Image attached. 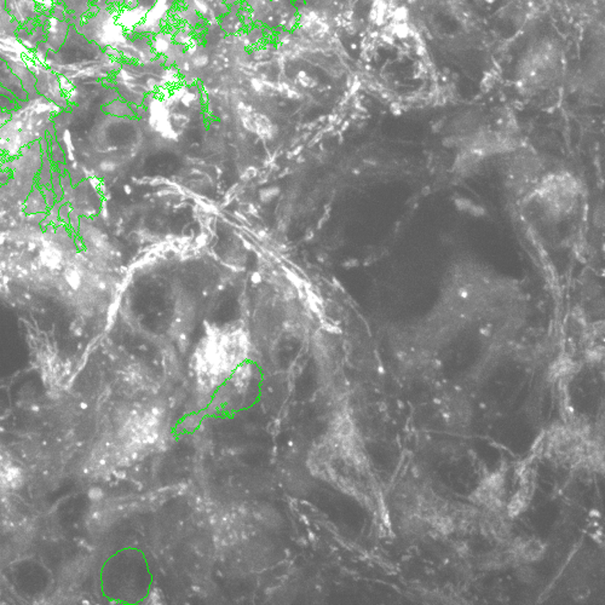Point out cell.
I'll return each instance as SVG.
<instances>
[{"instance_id": "obj_15", "label": "cell", "mask_w": 605, "mask_h": 605, "mask_svg": "<svg viewBox=\"0 0 605 605\" xmlns=\"http://www.w3.org/2000/svg\"><path fill=\"white\" fill-rule=\"evenodd\" d=\"M40 189H42V195H44L45 202H47V205L49 206V209H50L51 206L56 204V195H55V193L52 191L51 186H42Z\"/></svg>"}, {"instance_id": "obj_14", "label": "cell", "mask_w": 605, "mask_h": 605, "mask_svg": "<svg viewBox=\"0 0 605 605\" xmlns=\"http://www.w3.org/2000/svg\"><path fill=\"white\" fill-rule=\"evenodd\" d=\"M70 211H72V205H70V204L63 202V204L60 206V210H58V219H60V224H63V225H67V227H68V224H70Z\"/></svg>"}, {"instance_id": "obj_5", "label": "cell", "mask_w": 605, "mask_h": 605, "mask_svg": "<svg viewBox=\"0 0 605 605\" xmlns=\"http://www.w3.org/2000/svg\"><path fill=\"white\" fill-rule=\"evenodd\" d=\"M49 206L45 202L40 186L34 184L32 191H29V195L24 202V213L26 216H32L35 213H47Z\"/></svg>"}, {"instance_id": "obj_8", "label": "cell", "mask_w": 605, "mask_h": 605, "mask_svg": "<svg viewBox=\"0 0 605 605\" xmlns=\"http://www.w3.org/2000/svg\"><path fill=\"white\" fill-rule=\"evenodd\" d=\"M52 172H54V163L49 153L42 154V166L35 178V184L38 186H50L51 183Z\"/></svg>"}, {"instance_id": "obj_13", "label": "cell", "mask_w": 605, "mask_h": 605, "mask_svg": "<svg viewBox=\"0 0 605 605\" xmlns=\"http://www.w3.org/2000/svg\"><path fill=\"white\" fill-rule=\"evenodd\" d=\"M80 219H81V216H80L76 211L72 209L70 213V224H68V228H70V232L73 234V236H75V235H79Z\"/></svg>"}, {"instance_id": "obj_11", "label": "cell", "mask_w": 605, "mask_h": 605, "mask_svg": "<svg viewBox=\"0 0 605 605\" xmlns=\"http://www.w3.org/2000/svg\"><path fill=\"white\" fill-rule=\"evenodd\" d=\"M280 195L279 186H268L259 191V199L263 204H269Z\"/></svg>"}, {"instance_id": "obj_10", "label": "cell", "mask_w": 605, "mask_h": 605, "mask_svg": "<svg viewBox=\"0 0 605 605\" xmlns=\"http://www.w3.org/2000/svg\"><path fill=\"white\" fill-rule=\"evenodd\" d=\"M49 155H50V159H51L54 165H56V163H65V150H63L62 145H60V142H58L56 138H52V140H50Z\"/></svg>"}, {"instance_id": "obj_7", "label": "cell", "mask_w": 605, "mask_h": 605, "mask_svg": "<svg viewBox=\"0 0 605 605\" xmlns=\"http://www.w3.org/2000/svg\"><path fill=\"white\" fill-rule=\"evenodd\" d=\"M101 112L107 114L109 117L122 118V119H135V112L134 107L130 106L129 103L122 101L121 98H118L113 102L108 103L106 106L101 107Z\"/></svg>"}, {"instance_id": "obj_4", "label": "cell", "mask_w": 605, "mask_h": 605, "mask_svg": "<svg viewBox=\"0 0 605 605\" xmlns=\"http://www.w3.org/2000/svg\"><path fill=\"white\" fill-rule=\"evenodd\" d=\"M178 4L195 11L205 24L217 22L229 11V5L224 0H178Z\"/></svg>"}, {"instance_id": "obj_2", "label": "cell", "mask_w": 605, "mask_h": 605, "mask_svg": "<svg viewBox=\"0 0 605 605\" xmlns=\"http://www.w3.org/2000/svg\"><path fill=\"white\" fill-rule=\"evenodd\" d=\"M119 97L132 107L140 106L145 97L181 84L177 70L168 65L165 57L147 62L122 60L112 78Z\"/></svg>"}, {"instance_id": "obj_9", "label": "cell", "mask_w": 605, "mask_h": 605, "mask_svg": "<svg viewBox=\"0 0 605 605\" xmlns=\"http://www.w3.org/2000/svg\"><path fill=\"white\" fill-rule=\"evenodd\" d=\"M60 184H62V189H63V199L62 200L67 204H70L74 199L75 186L72 183L70 173L65 172L60 175Z\"/></svg>"}, {"instance_id": "obj_18", "label": "cell", "mask_w": 605, "mask_h": 605, "mask_svg": "<svg viewBox=\"0 0 605 605\" xmlns=\"http://www.w3.org/2000/svg\"><path fill=\"white\" fill-rule=\"evenodd\" d=\"M253 280H255V282H258V281H259V276H258V274H255Z\"/></svg>"}, {"instance_id": "obj_16", "label": "cell", "mask_w": 605, "mask_h": 605, "mask_svg": "<svg viewBox=\"0 0 605 605\" xmlns=\"http://www.w3.org/2000/svg\"><path fill=\"white\" fill-rule=\"evenodd\" d=\"M67 281L70 284V287L78 289L80 286V276L75 271H67Z\"/></svg>"}, {"instance_id": "obj_6", "label": "cell", "mask_w": 605, "mask_h": 605, "mask_svg": "<svg viewBox=\"0 0 605 605\" xmlns=\"http://www.w3.org/2000/svg\"><path fill=\"white\" fill-rule=\"evenodd\" d=\"M19 29V24L11 17L6 10V0H0V42L16 39Z\"/></svg>"}, {"instance_id": "obj_1", "label": "cell", "mask_w": 605, "mask_h": 605, "mask_svg": "<svg viewBox=\"0 0 605 605\" xmlns=\"http://www.w3.org/2000/svg\"><path fill=\"white\" fill-rule=\"evenodd\" d=\"M42 63L75 86L112 79L120 68L121 60L70 26L60 50L47 51Z\"/></svg>"}, {"instance_id": "obj_17", "label": "cell", "mask_w": 605, "mask_h": 605, "mask_svg": "<svg viewBox=\"0 0 605 605\" xmlns=\"http://www.w3.org/2000/svg\"><path fill=\"white\" fill-rule=\"evenodd\" d=\"M54 170H56L60 175H63V173L68 172V165L67 163H56V165H54Z\"/></svg>"}, {"instance_id": "obj_3", "label": "cell", "mask_w": 605, "mask_h": 605, "mask_svg": "<svg viewBox=\"0 0 605 605\" xmlns=\"http://www.w3.org/2000/svg\"><path fill=\"white\" fill-rule=\"evenodd\" d=\"M29 62V68L37 80V91L42 97L47 98L50 102L56 104L60 111L70 109V103L65 96V91L60 85V75L56 74L54 70L47 68V65L40 62L26 57Z\"/></svg>"}, {"instance_id": "obj_12", "label": "cell", "mask_w": 605, "mask_h": 605, "mask_svg": "<svg viewBox=\"0 0 605 605\" xmlns=\"http://www.w3.org/2000/svg\"><path fill=\"white\" fill-rule=\"evenodd\" d=\"M50 186H51L52 191H54L55 195H56L57 201L62 200L63 199V189H62V184H60V173L56 171V170H54V172H52Z\"/></svg>"}]
</instances>
